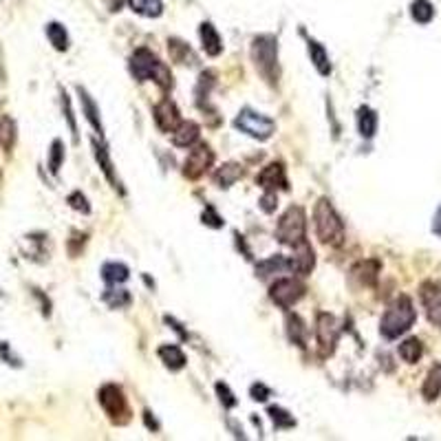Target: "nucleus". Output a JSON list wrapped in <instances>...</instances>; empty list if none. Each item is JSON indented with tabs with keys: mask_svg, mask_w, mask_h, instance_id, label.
I'll return each instance as SVG.
<instances>
[{
	"mask_svg": "<svg viewBox=\"0 0 441 441\" xmlns=\"http://www.w3.org/2000/svg\"><path fill=\"white\" fill-rule=\"evenodd\" d=\"M62 162H65V146L60 139H55V142L51 144V152H49V170L53 174H57L60 168H62Z\"/></svg>",
	"mask_w": 441,
	"mask_h": 441,
	"instance_id": "obj_35",
	"label": "nucleus"
},
{
	"mask_svg": "<svg viewBox=\"0 0 441 441\" xmlns=\"http://www.w3.org/2000/svg\"><path fill=\"white\" fill-rule=\"evenodd\" d=\"M212 86H214V73L212 71H203L201 77H199V86H196V102H199V106H201L203 99L208 102Z\"/></svg>",
	"mask_w": 441,
	"mask_h": 441,
	"instance_id": "obj_34",
	"label": "nucleus"
},
{
	"mask_svg": "<svg viewBox=\"0 0 441 441\" xmlns=\"http://www.w3.org/2000/svg\"><path fill=\"white\" fill-rule=\"evenodd\" d=\"M102 300L111 309H124L133 303V296L126 289H106Z\"/></svg>",
	"mask_w": 441,
	"mask_h": 441,
	"instance_id": "obj_31",
	"label": "nucleus"
},
{
	"mask_svg": "<svg viewBox=\"0 0 441 441\" xmlns=\"http://www.w3.org/2000/svg\"><path fill=\"white\" fill-rule=\"evenodd\" d=\"M243 177V168H240L238 164H223L220 166L216 172H214V184L218 186V188H223V190H228V188H232L238 179Z\"/></svg>",
	"mask_w": 441,
	"mask_h": 441,
	"instance_id": "obj_22",
	"label": "nucleus"
},
{
	"mask_svg": "<svg viewBox=\"0 0 441 441\" xmlns=\"http://www.w3.org/2000/svg\"><path fill=\"white\" fill-rule=\"evenodd\" d=\"M201 218H203V225H208V228H212V230H220V228L225 225V220L218 216V212H216L212 206H206Z\"/></svg>",
	"mask_w": 441,
	"mask_h": 441,
	"instance_id": "obj_37",
	"label": "nucleus"
},
{
	"mask_svg": "<svg viewBox=\"0 0 441 441\" xmlns=\"http://www.w3.org/2000/svg\"><path fill=\"white\" fill-rule=\"evenodd\" d=\"M276 206H278V196H276V192H265L263 199H260V210L267 212V214H272V212L276 210Z\"/></svg>",
	"mask_w": 441,
	"mask_h": 441,
	"instance_id": "obj_42",
	"label": "nucleus"
},
{
	"mask_svg": "<svg viewBox=\"0 0 441 441\" xmlns=\"http://www.w3.org/2000/svg\"><path fill=\"white\" fill-rule=\"evenodd\" d=\"M439 393H441V367H432L424 386H422V395H424L426 402H435V399L439 397Z\"/></svg>",
	"mask_w": 441,
	"mask_h": 441,
	"instance_id": "obj_28",
	"label": "nucleus"
},
{
	"mask_svg": "<svg viewBox=\"0 0 441 441\" xmlns=\"http://www.w3.org/2000/svg\"><path fill=\"white\" fill-rule=\"evenodd\" d=\"M357 130L364 139L375 137V133H377V113L371 106H359L357 108Z\"/></svg>",
	"mask_w": 441,
	"mask_h": 441,
	"instance_id": "obj_21",
	"label": "nucleus"
},
{
	"mask_svg": "<svg viewBox=\"0 0 441 441\" xmlns=\"http://www.w3.org/2000/svg\"><path fill=\"white\" fill-rule=\"evenodd\" d=\"M267 415L272 417L274 426H276V428H280V430H285V428H294V426H296V419H294V415H289L285 408H280V406H269V408H267Z\"/></svg>",
	"mask_w": 441,
	"mask_h": 441,
	"instance_id": "obj_33",
	"label": "nucleus"
},
{
	"mask_svg": "<svg viewBox=\"0 0 441 441\" xmlns=\"http://www.w3.org/2000/svg\"><path fill=\"white\" fill-rule=\"evenodd\" d=\"M102 278H104L106 285L117 287V285L126 283V280L130 278V269L124 263H104L102 265Z\"/></svg>",
	"mask_w": 441,
	"mask_h": 441,
	"instance_id": "obj_23",
	"label": "nucleus"
},
{
	"mask_svg": "<svg viewBox=\"0 0 441 441\" xmlns=\"http://www.w3.org/2000/svg\"><path fill=\"white\" fill-rule=\"evenodd\" d=\"M313 225L320 243L329 247H340L345 243V223L329 199H320L313 208Z\"/></svg>",
	"mask_w": 441,
	"mask_h": 441,
	"instance_id": "obj_2",
	"label": "nucleus"
},
{
	"mask_svg": "<svg viewBox=\"0 0 441 441\" xmlns=\"http://www.w3.org/2000/svg\"><path fill=\"white\" fill-rule=\"evenodd\" d=\"M252 60L267 84H278V40L274 35H256L252 40Z\"/></svg>",
	"mask_w": 441,
	"mask_h": 441,
	"instance_id": "obj_3",
	"label": "nucleus"
},
{
	"mask_svg": "<svg viewBox=\"0 0 441 441\" xmlns=\"http://www.w3.org/2000/svg\"><path fill=\"white\" fill-rule=\"evenodd\" d=\"M47 38H49V43L53 45L55 51H67L69 49V33L60 23H49L47 25Z\"/></svg>",
	"mask_w": 441,
	"mask_h": 441,
	"instance_id": "obj_29",
	"label": "nucleus"
},
{
	"mask_svg": "<svg viewBox=\"0 0 441 441\" xmlns=\"http://www.w3.org/2000/svg\"><path fill=\"white\" fill-rule=\"evenodd\" d=\"M287 337H289V342H294L296 347H305L307 327H305L303 320H300V316H296V313L287 316Z\"/></svg>",
	"mask_w": 441,
	"mask_h": 441,
	"instance_id": "obj_24",
	"label": "nucleus"
},
{
	"mask_svg": "<svg viewBox=\"0 0 441 441\" xmlns=\"http://www.w3.org/2000/svg\"><path fill=\"white\" fill-rule=\"evenodd\" d=\"M422 355H424V345H422V340L419 337H408V340H404L402 345H399V357H402L404 362H408V364L419 362V357Z\"/></svg>",
	"mask_w": 441,
	"mask_h": 441,
	"instance_id": "obj_27",
	"label": "nucleus"
},
{
	"mask_svg": "<svg viewBox=\"0 0 441 441\" xmlns=\"http://www.w3.org/2000/svg\"><path fill=\"white\" fill-rule=\"evenodd\" d=\"M411 16L415 23L419 25H428L430 20L435 18V7L430 0H413V5H411Z\"/></svg>",
	"mask_w": 441,
	"mask_h": 441,
	"instance_id": "obj_30",
	"label": "nucleus"
},
{
	"mask_svg": "<svg viewBox=\"0 0 441 441\" xmlns=\"http://www.w3.org/2000/svg\"><path fill=\"white\" fill-rule=\"evenodd\" d=\"M69 206L77 212H82V214H89L91 212V206H89V199L82 194V192H73L69 194Z\"/></svg>",
	"mask_w": 441,
	"mask_h": 441,
	"instance_id": "obj_38",
	"label": "nucleus"
},
{
	"mask_svg": "<svg viewBox=\"0 0 441 441\" xmlns=\"http://www.w3.org/2000/svg\"><path fill=\"white\" fill-rule=\"evenodd\" d=\"M157 353H159V359L164 362V367L170 371H182L186 367V355L177 345H164V347H159Z\"/></svg>",
	"mask_w": 441,
	"mask_h": 441,
	"instance_id": "obj_20",
	"label": "nucleus"
},
{
	"mask_svg": "<svg viewBox=\"0 0 441 441\" xmlns=\"http://www.w3.org/2000/svg\"><path fill=\"white\" fill-rule=\"evenodd\" d=\"M351 280L359 287H373L377 283V276H379V263L373 258L369 260H359L351 267Z\"/></svg>",
	"mask_w": 441,
	"mask_h": 441,
	"instance_id": "obj_14",
	"label": "nucleus"
},
{
	"mask_svg": "<svg viewBox=\"0 0 441 441\" xmlns=\"http://www.w3.org/2000/svg\"><path fill=\"white\" fill-rule=\"evenodd\" d=\"M170 135H172V144L174 146H179V148H192L199 142L201 128H199L194 122H179V126Z\"/></svg>",
	"mask_w": 441,
	"mask_h": 441,
	"instance_id": "obj_15",
	"label": "nucleus"
},
{
	"mask_svg": "<svg viewBox=\"0 0 441 441\" xmlns=\"http://www.w3.org/2000/svg\"><path fill=\"white\" fill-rule=\"evenodd\" d=\"M432 232H435L437 236H441V206H439V210H437V214H435V218H432Z\"/></svg>",
	"mask_w": 441,
	"mask_h": 441,
	"instance_id": "obj_44",
	"label": "nucleus"
},
{
	"mask_svg": "<svg viewBox=\"0 0 441 441\" xmlns=\"http://www.w3.org/2000/svg\"><path fill=\"white\" fill-rule=\"evenodd\" d=\"M0 357H3L7 364L20 367V359H18V357L9 351V345H5V342H0Z\"/></svg>",
	"mask_w": 441,
	"mask_h": 441,
	"instance_id": "obj_43",
	"label": "nucleus"
},
{
	"mask_svg": "<svg viewBox=\"0 0 441 441\" xmlns=\"http://www.w3.org/2000/svg\"><path fill=\"white\" fill-rule=\"evenodd\" d=\"M128 7L144 16V18H159L164 13V3L162 0H128Z\"/></svg>",
	"mask_w": 441,
	"mask_h": 441,
	"instance_id": "obj_25",
	"label": "nucleus"
},
{
	"mask_svg": "<svg viewBox=\"0 0 441 441\" xmlns=\"http://www.w3.org/2000/svg\"><path fill=\"white\" fill-rule=\"evenodd\" d=\"M234 126L245 133L247 137L252 139H258V142H265V139H269L274 133H276V122L272 117L263 115V113H256L252 108H243L236 119H234Z\"/></svg>",
	"mask_w": 441,
	"mask_h": 441,
	"instance_id": "obj_6",
	"label": "nucleus"
},
{
	"mask_svg": "<svg viewBox=\"0 0 441 441\" xmlns=\"http://www.w3.org/2000/svg\"><path fill=\"white\" fill-rule=\"evenodd\" d=\"M256 184L263 188L265 192H276V190H287L289 188V182H287V172H285V166L280 162H274V164H267L263 170L258 172L256 177Z\"/></svg>",
	"mask_w": 441,
	"mask_h": 441,
	"instance_id": "obj_12",
	"label": "nucleus"
},
{
	"mask_svg": "<svg viewBox=\"0 0 441 441\" xmlns=\"http://www.w3.org/2000/svg\"><path fill=\"white\" fill-rule=\"evenodd\" d=\"M313 267H316V252L305 238L298 245H294V254L287 258V269L300 278H305L313 272Z\"/></svg>",
	"mask_w": 441,
	"mask_h": 441,
	"instance_id": "obj_11",
	"label": "nucleus"
},
{
	"mask_svg": "<svg viewBox=\"0 0 441 441\" xmlns=\"http://www.w3.org/2000/svg\"><path fill=\"white\" fill-rule=\"evenodd\" d=\"M428 320L441 331V298L437 296V300H430L428 303Z\"/></svg>",
	"mask_w": 441,
	"mask_h": 441,
	"instance_id": "obj_40",
	"label": "nucleus"
},
{
	"mask_svg": "<svg viewBox=\"0 0 441 441\" xmlns=\"http://www.w3.org/2000/svg\"><path fill=\"white\" fill-rule=\"evenodd\" d=\"M214 164V152L208 144H194L184 162V174L188 179H199L208 172V168H212Z\"/></svg>",
	"mask_w": 441,
	"mask_h": 441,
	"instance_id": "obj_10",
	"label": "nucleus"
},
{
	"mask_svg": "<svg viewBox=\"0 0 441 441\" xmlns=\"http://www.w3.org/2000/svg\"><path fill=\"white\" fill-rule=\"evenodd\" d=\"M128 69H130V75L137 79V82H150V79H152V82H157L164 91L172 89V73H170V69L146 47L135 49V53L130 55Z\"/></svg>",
	"mask_w": 441,
	"mask_h": 441,
	"instance_id": "obj_1",
	"label": "nucleus"
},
{
	"mask_svg": "<svg viewBox=\"0 0 441 441\" xmlns=\"http://www.w3.org/2000/svg\"><path fill=\"white\" fill-rule=\"evenodd\" d=\"M97 399H99V404H102L104 413L113 419L115 424H126L130 419L126 395L117 384L102 386V389H99V393H97Z\"/></svg>",
	"mask_w": 441,
	"mask_h": 441,
	"instance_id": "obj_7",
	"label": "nucleus"
},
{
	"mask_svg": "<svg viewBox=\"0 0 441 441\" xmlns=\"http://www.w3.org/2000/svg\"><path fill=\"white\" fill-rule=\"evenodd\" d=\"M305 285L300 283V280L296 278H280L276 280V283L272 285L269 289V298L272 303L278 305L280 309H291L300 298L305 296Z\"/></svg>",
	"mask_w": 441,
	"mask_h": 441,
	"instance_id": "obj_9",
	"label": "nucleus"
},
{
	"mask_svg": "<svg viewBox=\"0 0 441 441\" xmlns=\"http://www.w3.org/2000/svg\"><path fill=\"white\" fill-rule=\"evenodd\" d=\"M287 269V260L283 256H272L267 260H260V263L256 265V274L260 278H267L272 274H278V272H283Z\"/></svg>",
	"mask_w": 441,
	"mask_h": 441,
	"instance_id": "obj_32",
	"label": "nucleus"
},
{
	"mask_svg": "<svg viewBox=\"0 0 441 441\" xmlns=\"http://www.w3.org/2000/svg\"><path fill=\"white\" fill-rule=\"evenodd\" d=\"M415 318H417V313L413 307V300L408 296H399L386 309L382 323H379V333H382L386 340H395L399 335H404L413 327Z\"/></svg>",
	"mask_w": 441,
	"mask_h": 441,
	"instance_id": "obj_4",
	"label": "nucleus"
},
{
	"mask_svg": "<svg viewBox=\"0 0 441 441\" xmlns=\"http://www.w3.org/2000/svg\"><path fill=\"white\" fill-rule=\"evenodd\" d=\"M168 51H170V57L174 60V62H179V65H194L196 62L192 49L186 43H182V40H177V38L168 40Z\"/></svg>",
	"mask_w": 441,
	"mask_h": 441,
	"instance_id": "obj_26",
	"label": "nucleus"
},
{
	"mask_svg": "<svg viewBox=\"0 0 441 441\" xmlns=\"http://www.w3.org/2000/svg\"><path fill=\"white\" fill-rule=\"evenodd\" d=\"M119 3H122V0H119Z\"/></svg>",
	"mask_w": 441,
	"mask_h": 441,
	"instance_id": "obj_45",
	"label": "nucleus"
},
{
	"mask_svg": "<svg viewBox=\"0 0 441 441\" xmlns=\"http://www.w3.org/2000/svg\"><path fill=\"white\" fill-rule=\"evenodd\" d=\"M77 93H79V99H82V111L89 119V124L93 126V130L99 135V137H104V126H102V119H99V108L97 104L93 102V97L82 89V86H77Z\"/></svg>",
	"mask_w": 441,
	"mask_h": 441,
	"instance_id": "obj_18",
	"label": "nucleus"
},
{
	"mask_svg": "<svg viewBox=\"0 0 441 441\" xmlns=\"http://www.w3.org/2000/svg\"><path fill=\"white\" fill-rule=\"evenodd\" d=\"M199 35H201V47L208 55H212V57L220 55V51H223V40H220V35L212 23H203L201 27H199Z\"/></svg>",
	"mask_w": 441,
	"mask_h": 441,
	"instance_id": "obj_16",
	"label": "nucleus"
},
{
	"mask_svg": "<svg viewBox=\"0 0 441 441\" xmlns=\"http://www.w3.org/2000/svg\"><path fill=\"white\" fill-rule=\"evenodd\" d=\"M216 395H218V402L223 404L225 408H234L238 402H236V397H234V393L230 391V386L228 384H223V382H216Z\"/></svg>",
	"mask_w": 441,
	"mask_h": 441,
	"instance_id": "obj_36",
	"label": "nucleus"
},
{
	"mask_svg": "<svg viewBox=\"0 0 441 441\" xmlns=\"http://www.w3.org/2000/svg\"><path fill=\"white\" fill-rule=\"evenodd\" d=\"M93 152H95V159H97V164L99 168H102V172L106 174V179L111 182V186L115 190L122 192V188H119V182H117V177H115V170H113V162H111V157H108V150L104 144H99L97 139H93Z\"/></svg>",
	"mask_w": 441,
	"mask_h": 441,
	"instance_id": "obj_19",
	"label": "nucleus"
},
{
	"mask_svg": "<svg viewBox=\"0 0 441 441\" xmlns=\"http://www.w3.org/2000/svg\"><path fill=\"white\" fill-rule=\"evenodd\" d=\"M179 122H182V115H179L177 104L172 102L170 97H164L162 102L155 106V124L162 133H172Z\"/></svg>",
	"mask_w": 441,
	"mask_h": 441,
	"instance_id": "obj_13",
	"label": "nucleus"
},
{
	"mask_svg": "<svg viewBox=\"0 0 441 441\" xmlns=\"http://www.w3.org/2000/svg\"><path fill=\"white\" fill-rule=\"evenodd\" d=\"M337 337H340V325H337L335 316H331L327 311H320L316 318V340H318L320 355L323 357L333 355Z\"/></svg>",
	"mask_w": 441,
	"mask_h": 441,
	"instance_id": "obj_8",
	"label": "nucleus"
},
{
	"mask_svg": "<svg viewBox=\"0 0 441 441\" xmlns=\"http://www.w3.org/2000/svg\"><path fill=\"white\" fill-rule=\"evenodd\" d=\"M307 51H309V57H311V65L316 67V71L320 75H331V60H329V53L327 49L318 43V40H307Z\"/></svg>",
	"mask_w": 441,
	"mask_h": 441,
	"instance_id": "obj_17",
	"label": "nucleus"
},
{
	"mask_svg": "<svg viewBox=\"0 0 441 441\" xmlns=\"http://www.w3.org/2000/svg\"><path fill=\"white\" fill-rule=\"evenodd\" d=\"M62 108H65V115H67V122H69V128L73 133V142L77 144V124H75V117H73V108H71V99L67 93H62Z\"/></svg>",
	"mask_w": 441,
	"mask_h": 441,
	"instance_id": "obj_39",
	"label": "nucleus"
},
{
	"mask_svg": "<svg viewBox=\"0 0 441 441\" xmlns=\"http://www.w3.org/2000/svg\"><path fill=\"white\" fill-rule=\"evenodd\" d=\"M307 236V214L300 206L287 208V212L280 216L278 228H276V238L283 245H298L300 240H305Z\"/></svg>",
	"mask_w": 441,
	"mask_h": 441,
	"instance_id": "obj_5",
	"label": "nucleus"
},
{
	"mask_svg": "<svg viewBox=\"0 0 441 441\" xmlns=\"http://www.w3.org/2000/svg\"><path fill=\"white\" fill-rule=\"evenodd\" d=\"M250 395H252L254 402H267V397L272 395V391H269L263 382H256V384H252Z\"/></svg>",
	"mask_w": 441,
	"mask_h": 441,
	"instance_id": "obj_41",
	"label": "nucleus"
}]
</instances>
